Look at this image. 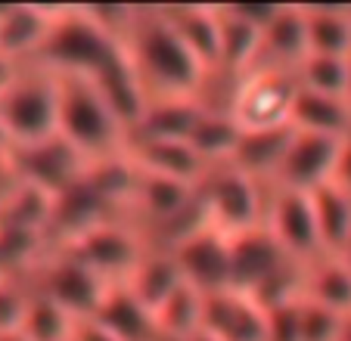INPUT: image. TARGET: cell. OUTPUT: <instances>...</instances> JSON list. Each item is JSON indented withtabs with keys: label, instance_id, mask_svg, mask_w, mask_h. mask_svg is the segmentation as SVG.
I'll return each mask as SVG.
<instances>
[{
	"label": "cell",
	"instance_id": "1",
	"mask_svg": "<svg viewBox=\"0 0 351 341\" xmlns=\"http://www.w3.org/2000/svg\"><path fill=\"white\" fill-rule=\"evenodd\" d=\"M125 53L149 99L206 97L212 75L174 34L162 16V7H140L134 31L125 40Z\"/></svg>",
	"mask_w": 351,
	"mask_h": 341
},
{
	"label": "cell",
	"instance_id": "2",
	"mask_svg": "<svg viewBox=\"0 0 351 341\" xmlns=\"http://www.w3.org/2000/svg\"><path fill=\"white\" fill-rule=\"evenodd\" d=\"M60 87V140L72 146L87 164L128 152L131 131L97 90V84L75 75H56Z\"/></svg>",
	"mask_w": 351,
	"mask_h": 341
},
{
	"label": "cell",
	"instance_id": "3",
	"mask_svg": "<svg viewBox=\"0 0 351 341\" xmlns=\"http://www.w3.org/2000/svg\"><path fill=\"white\" fill-rule=\"evenodd\" d=\"M60 137V87L56 75L28 62L0 93V140L13 152H28Z\"/></svg>",
	"mask_w": 351,
	"mask_h": 341
},
{
	"label": "cell",
	"instance_id": "4",
	"mask_svg": "<svg viewBox=\"0 0 351 341\" xmlns=\"http://www.w3.org/2000/svg\"><path fill=\"white\" fill-rule=\"evenodd\" d=\"M125 47L115 44L97 22L87 7H60L56 25L47 38L44 50L38 53L34 66L53 75H75V78H97L109 62H115Z\"/></svg>",
	"mask_w": 351,
	"mask_h": 341
},
{
	"label": "cell",
	"instance_id": "5",
	"mask_svg": "<svg viewBox=\"0 0 351 341\" xmlns=\"http://www.w3.org/2000/svg\"><path fill=\"white\" fill-rule=\"evenodd\" d=\"M267 196H271V186L249 177L245 170L233 168V164L212 168L206 180L199 184L202 214L227 239L265 227Z\"/></svg>",
	"mask_w": 351,
	"mask_h": 341
},
{
	"label": "cell",
	"instance_id": "6",
	"mask_svg": "<svg viewBox=\"0 0 351 341\" xmlns=\"http://www.w3.org/2000/svg\"><path fill=\"white\" fill-rule=\"evenodd\" d=\"M149 245H153L149 236L134 220H128V217H109V220L93 223L84 233L53 245V249L72 255L75 261L90 267L93 273H99L106 282H125V276L137 267V261L146 255Z\"/></svg>",
	"mask_w": 351,
	"mask_h": 341
},
{
	"label": "cell",
	"instance_id": "7",
	"mask_svg": "<svg viewBox=\"0 0 351 341\" xmlns=\"http://www.w3.org/2000/svg\"><path fill=\"white\" fill-rule=\"evenodd\" d=\"M298 97V78L286 68H252L230 84V103L224 105L243 131L289 127Z\"/></svg>",
	"mask_w": 351,
	"mask_h": 341
},
{
	"label": "cell",
	"instance_id": "8",
	"mask_svg": "<svg viewBox=\"0 0 351 341\" xmlns=\"http://www.w3.org/2000/svg\"><path fill=\"white\" fill-rule=\"evenodd\" d=\"M25 270L32 276L34 289L40 295L53 298L75 320H87V316L97 314L109 286H115V282H106L99 273H93L90 267H84L81 261H75L72 255L56 249H44V255L34 264H28Z\"/></svg>",
	"mask_w": 351,
	"mask_h": 341
},
{
	"label": "cell",
	"instance_id": "9",
	"mask_svg": "<svg viewBox=\"0 0 351 341\" xmlns=\"http://www.w3.org/2000/svg\"><path fill=\"white\" fill-rule=\"evenodd\" d=\"M265 227H267V233L277 239V245L292 257V261L311 264V261H317V257L324 255L311 192L271 186Z\"/></svg>",
	"mask_w": 351,
	"mask_h": 341
},
{
	"label": "cell",
	"instance_id": "10",
	"mask_svg": "<svg viewBox=\"0 0 351 341\" xmlns=\"http://www.w3.org/2000/svg\"><path fill=\"white\" fill-rule=\"evenodd\" d=\"M168 251L178 261L184 282L196 292L212 295V292L230 289V239L215 230L208 220L171 242Z\"/></svg>",
	"mask_w": 351,
	"mask_h": 341
},
{
	"label": "cell",
	"instance_id": "11",
	"mask_svg": "<svg viewBox=\"0 0 351 341\" xmlns=\"http://www.w3.org/2000/svg\"><path fill=\"white\" fill-rule=\"evenodd\" d=\"M339 146L342 140L324 137V134H308L295 131L292 143L286 149V158L277 170L274 186L298 192H314L324 184L336 177V162H339Z\"/></svg>",
	"mask_w": 351,
	"mask_h": 341
},
{
	"label": "cell",
	"instance_id": "12",
	"mask_svg": "<svg viewBox=\"0 0 351 341\" xmlns=\"http://www.w3.org/2000/svg\"><path fill=\"white\" fill-rule=\"evenodd\" d=\"M202 329L221 341H267V307L230 286L202 298Z\"/></svg>",
	"mask_w": 351,
	"mask_h": 341
},
{
	"label": "cell",
	"instance_id": "13",
	"mask_svg": "<svg viewBox=\"0 0 351 341\" xmlns=\"http://www.w3.org/2000/svg\"><path fill=\"white\" fill-rule=\"evenodd\" d=\"M292 264H298V261H292L280 249L277 239L267 233V227H258L252 233H243V236L230 239V286L233 289L258 295L261 289H267Z\"/></svg>",
	"mask_w": 351,
	"mask_h": 341
},
{
	"label": "cell",
	"instance_id": "14",
	"mask_svg": "<svg viewBox=\"0 0 351 341\" xmlns=\"http://www.w3.org/2000/svg\"><path fill=\"white\" fill-rule=\"evenodd\" d=\"M165 22L174 28L184 47L208 68L212 78H218L221 68V7L206 3H174L162 7Z\"/></svg>",
	"mask_w": 351,
	"mask_h": 341
},
{
	"label": "cell",
	"instance_id": "15",
	"mask_svg": "<svg viewBox=\"0 0 351 341\" xmlns=\"http://www.w3.org/2000/svg\"><path fill=\"white\" fill-rule=\"evenodd\" d=\"M60 7H0V53L22 66L38 60L56 25Z\"/></svg>",
	"mask_w": 351,
	"mask_h": 341
},
{
	"label": "cell",
	"instance_id": "16",
	"mask_svg": "<svg viewBox=\"0 0 351 341\" xmlns=\"http://www.w3.org/2000/svg\"><path fill=\"white\" fill-rule=\"evenodd\" d=\"M128 155L146 174L156 177H168V180H180V184H193L199 186L206 180L208 168L206 162L196 155L186 140H143V137H131Z\"/></svg>",
	"mask_w": 351,
	"mask_h": 341
},
{
	"label": "cell",
	"instance_id": "17",
	"mask_svg": "<svg viewBox=\"0 0 351 341\" xmlns=\"http://www.w3.org/2000/svg\"><path fill=\"white\" fill-rule=\"evenodd\" d=\"M19 158V170H22V180L38 190H44L47 196H60L66 192L72 184H78L84 177V168L87 162L72 149L66 146L60 137L53 143L47 146H38V149H28V152H16Z\"/></svg>",
	"mask_w": 351,
	"mask_h": 341
},
{
	"label": "cell",
	"instance_id": "18",
	"mask_svg": "<svg viewBox=\"0 0 351 341\" xmlns=\"http://www.w3.org/2000/svg\"><path fill=\"white\" fill-rule=\"evenodd\" d=\"M308 56V28L305 3H280L277 16L261 31V50L255 68H286L295 72Z\"/></svg>",
	"mask_w": 351,
	"mask_h": 341
},
{
	"label": "cell",
	"instance_id": "19",
	"mask_svg": "<svg viewBox=\"0 0 351 341\" xmlns=\"http://www.w3.org/2000/svg\"><path fill=\"white\" fill-rule=\"evenodd\" d=\"M121 286H125L140 304H146V307L156 314V310L184 286V276H180L178 261H174V255L165 245H149L146 255L140 257L137 267L125 276Z\"/></svg>",
	"mask_w": 351,
	"mask_h": 341
},
{
	"label": "cell",
	"instance_id": "20",
	"mask_svg": "<svg viewBox=\"0 0 351 341\" xmlns=\"http://www.w3.org/2000/svg\"><path fill=\"white\" fill-rule=\"evenodd\" d=\"M239 140H243V127L237 125V118H233L224 105L208 103L206 112L199 115V121L193 125L186 143L196 149V155L212 170V168H221V164L233 162Z\"/></svg>",
	"mask_w": 351,
	"mask_h": 341
},
{
	"label": "cell",
	"instance_id": "21",
	"mask_svg": "<svg viewBox=\"0 0 351 341\" xmlns=\"http://www.w3.org/2000/svg\"><path fill=\"white\" fill-rule=\"evenodd\" d=\"M295 127H271V131H243V140L233 155V168L245 170L249 177L261 180V184L274 186L277 170L286 158V149L292 143Z\"/></svg>",
	"mask_w": 351,
	"mask_h": 341
},
{
	"label": "cell",
	"instance_id": "22",
	"mask_svg": "<svg viewBox=\"0 0 351 341\" xmlns=\"http://www.w3.org/2000/svg\"><path fill=\"white\" fill-rule=\"evenodd\" d=\"M93 316L109 332L119 335L121 341H162L159 326H156V314L146 304H140L121 282L109 286L106 298H103V304H99V310Z\"/></svg>",
	"mask_w": 351,
	"mask_h": 341
},
{
	"label": "cell",
	"instance_id": "23",
	"mask_svg": "<svg viewBox=\"0 0 351 341\" xmlns=\"http://www.w3.org/2000/svg\"><path fill=\"white\" fill-rule=\"evenodd\" d=\"M208 99L206 97H159L149 99L140 127L134 131V137L143 140H190L193 125L199 121V115L206 112Z\"/></svg>",
	"mask_w": 351,
	"mask_h": 341
},
{
	"label": "cell",
	"instance_id": "24",
	"mask_svg": "<svg viewBox=\"0 0 351 341\" xmlns=\"http://www.w3.org/2000/svg\"><path fill=\"white\" fill-rule=\"evenodd\" d=\"M258 50H261V31L243 19L230 3L221 7V68L227 81H239L258 66Z\"/></svg>",
	"mask_w": 351,
	"mask_h": 341
},
{
	"label": "cell",
	"instance_id": "25",
	"mask_svg": "<svg viewBox=\"0 0 351 341\" xmlns=\"http://www.w3.org/2000/svg\"><path fill=\"white\" fill-rule=\"evenodd\" d=\"M308 53L348 56L351 53V7L342 3H305Z\"/></svg>",
	"mask_w": 351,
	"mask_h": 341
},
{
	"label": "cell",
	"instance_id": "26",
	"mask_svg": "<svg viewBox=\"0 0 351 341\" xmlns=\"http://www.w3.org/2000/svg\"><path fill=\"white\" fill-rule=\"evenodd\" d=\"M292 127L308 134L345 140L351 134V103L339 97H320L298 87L295 109H292Z\"/></svg>",
	"mask_w": 351,
	"mask_h": 341
},
{
	"label": "cell",
	"instance_id": "27",
	"mask_svg": "<svg viewBox=\"0 0 351 341\" xmlns=\"http://www.w3.org/2000/svg\"><path fill=\"white\" fill-rule=\"evenodd\" d=\"M314 214H317V230L324 255H342L351 242V192L342 190L336 180L324 184L311 192Z\"/></svg>",
	"mask_w": 351,
	"mask_h": 341
},
{
	"label": "cell",
	"instance_id": "28",
	"mask_svg": "<svg viewBox=\"0 0 351 341\" xmlns=\"http://www.w3.org/2000/svg\"><path fill=\"white\" fill-rule=\"evenodd\" d=\"M305 298L348 316L351 314V267L336 255H320L317 261L305 264Z\"/></svg>",
	"mask_w": 351,
	"mask_h": 341
},
{
	"label": "cell",
	"instance_id": "29",
	"mask_svg": "<svg viewBox=\"0 0 351 341\" xmlns=\"http://www.w3.org/2000/svg\"><path fill=\"white\" fill-rule=\"evenodd\" d=\"M202 292L193 286H180L159 310H156V326L162 341H190L196 332H202Z\"/></svg>",
	"mask_w": 351,
	"mask_h": 341
},
{
	"label": "cell",
	"instance_id": "30",
	"mask_svg": "<svg viewBox=\"0 0 351 341\" xmlns=\"http://www.w3.org/2000/svg\"><path fill=\"white\" fill-rule=\"evenodd\" d=\"M295 78H298V87L308 93L348 99V56H320V53H308L305 60L298 62Z\"/></svg>",
	"mask_w": 351,
	"mask_h": 341
},
{
	"label": "cell",
	"instance_id": "31",
	"mask_svg": "<svg viewBox=\"0 0 351 341\" xmlns=\"http://www.w3.org/2000/svg\"><path fill=\"white\" fill-rule=\"evenodd\" d=\"M75 323L78 320H75L66 307H60L53 298L40 295V292L34 289L25 323H22V335H25L28 341H69Z\"/></svg>",
	"mask_w": 351,
	"mask_h": 341
},
{
	"label": "cell",
	"instance_id": "32",
	"mask_svg": "<svg viewBox=\"0 0 351 341\" xmlns=\"http://www.w3.org/2000/svg\"><path fill=\"white\" fill-rule=\"evenodd\" d=\"M34 282L25 267H10L0 273V332H22Z\"/></svg>",
	"mask_w": 351,
	"mask_h": 341
},
{
	"label": "cell",
	"instance_id": "33",
	"mask_svg": "<svg viewBox=\"0 0 351 341\" xmlns=\"http://www.w3.org/2000/svg\"><path fill=\"white\" fill-rule=\"evenodd\" d=\"M345 316L302 295L298 301V335L302 341H342Z\"/></svg>",
	"mask_w": 351,
	"mask_h": 341
},
{
	"label": "cell",
	"instance_id": "34",
	"mask_svg": "<svg viewBox=\"0 0 351 341\" xmlns=\"http://www.w3.org/2000/svg\"><path fill=\"white\" fill-rule=\"evenodd\" d=\"M22 184H25V180H22V170H19V158L0 140V211H3V205L13 199V192L19 190Z\"/></svg>",
	"mask_w": 351,
	"mask_h": 341
},
{
	"label": "cell",
	"instance_id": "35",
	"mask_svg": "<svg viewBox=\"0 0 351 341\" xmlns=\"http://www.w3.org/2000/svg\"><path fill=\"white\" fill-rule=\"evenodd\" d=\"M69 341H121L115 332H109L97 316H87V320H78L72 329V338Z\"/></svg>",
	"mask_w": 351,
	"mask_h": 341
},
{
	"label": "cell",
	"instance_id": "36",
	"mask_svg": "<svg viewBox=\"0 0 351 341\" xmlns=\"http://www.w3.org/2000/svg\"><path fill=\"white\" fill-rule=\"evenodd\" d=\"M336 180L342 190L351 192V134L342 140V146H339V162H336Z\"/></svg>",
	"mask_w": 351,
	"mask_h": 341
},
{
	"label": "cell",
	"instance_id": "37",
	"mask_svg": "<svg viewBox=\"0 0 351 341\" xmlns=\"http://www.w3.org/2000/svg\"><path fill=\"white\" fill-rule=\"evenodd\" d=\"M22 62H16V60H7V56H3V53H0V93L7 90L10 84H13L16 78H19V72H22Z\"/></svg>",
	"mask_w": 351,
	"mask_h": 341
},
{
	"label": "cell",
	"instance_id": "38",
	"mask_svg": "<svg viewBox=\"0 0 351 341\" xmlns=\"http://www.w3.org/2000/svg\"><path fill=\"white\" fill-rule=\"evenodd\" d=\"M0 341H28L22 332H0Z\"/></svg>",
	"mask_w": 351,
	"mask_h": 341
},
{
	"label": "cell",
	"instance_id": "39",
	"mask_svg": "<svg viewBox=\"0 0 351 341\" xmlns=\"http://www.w3.org/2000/svg\"><path fill=\"white\" fill-rule=\"evenodd\" d=\"M190 341H221V338H215L212 332H206V329H202V332H196V335H193Z\"/></svg>",
	"mask_w": 351,
	"mask_h": 341
},
{
	"label": "cell",
	"instance_id": "40",
	"mask_svg": "<svg viewBox=\"0 0 351 341\" xmlns=\"http://www.w3.org/2000/svg\"><path fill=\"white\" fill-rule=\"evenodd\" d=\"M342 341H351V314L345 316V326H342Z\"/></svg>",
	"mask_w": 351,
	"mask_h": 341
},
{
	"label": "cell",
	"instance_id": "41",
	"mask_svg": "<svg viewBox=\"0 0 351 341\" xmlns=\"http://www.w3.org/2000/svg\"><path fill=\"white\" fill-rule=\"evenodd\" d=\"M348 99H351V53H348Z\"/></svg>",
	"mask_w": 351,
	"mask_h": 341
}]
</instances>
